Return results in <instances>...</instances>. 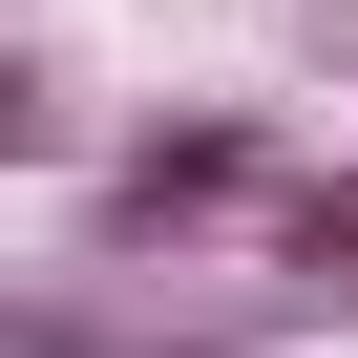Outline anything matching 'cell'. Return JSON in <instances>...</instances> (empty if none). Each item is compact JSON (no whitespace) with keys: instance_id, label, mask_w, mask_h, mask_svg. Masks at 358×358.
Returning a JSON list of instances; mask_svg holds the SVG:
<instances>
[{"instance_id":"obj_1","label":"cell","mask_w":358,"mask_h":358,"mask_svg":"<svg viewBox=\"0 0 358 358\" xmlns=\"http://www.w3.org/2000/svg\"><path fill=\"white\" fill-rule=\"evenodd\" d=\"M232 211H295V190H274V127H232V106L85 169V232H106V253H190V232H232Z\"/></svg>"},{"instance_id":"obj_2","label":"cell","mask_w":358,"mask_h":358,"mask_svg":"<svg viewBox=\"0 0 358 358\" xmlns=\"http://www.w3.org/2000/svg\"><path fill=\"white\" fill-rule=\"evenodd\" d=\"M274 295L358 337V190H295V211H274Z\"/></svg>"},{"instance_id":"obj_3","label":"cell","mask_w":358,"mask_h":358,"mask_svg":"<svg viewBox=\"0 0 358 358\" xmlns=\"http://www.w3.org/2000/svg\"><path fill=\"white\" fill-rule=\"evenodd\" d=\"M0 148H22V169H64V148H85V106H64V64H0Z\"/></svg>"},{"instance_id":"obj_4","label":"cell","mask_w":358,"mask_h":358,"mask_svg":"<svg viewBox=\"0 0 358 358\" xmlns=\"http://www.w3.org/2000/svg\"><path fill=\"white\" fill-rule=\"evenodd\" d=\"M0 358H106V316H85V295H22V337H0Z\"/></svg>"}]
</instances>
